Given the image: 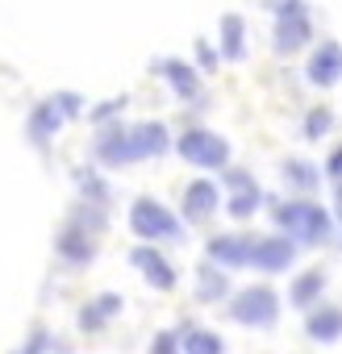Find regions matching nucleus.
Listing matches in <instances>:
<instances>
[{
    "label": "nucleus",
    "mask_w": 342,
    "mask_h": 354,
    "mask_svg": "<svg viewBox=\"0 0 342 354\" xmlns=\"http://www.w3.org/2000/svg\"><path fill=\"white\" fill-rule=\"evenodd\" d=\"M197 63H201L205 71H217V63H222V50H213L209 42H197Z\"/></svg>",
    "instance_id": "29"
},
{
    "label": "nucleus",
    "mask_w": 342,
    "mask_h": 354,
    "mask_svg": "<svg viewBox=\"0 0 342 354\" xmlns=\"http://www.w3.org/2000/svg\"><path fill=\"white\" fill-rule=\"evenodd\" d=\"M226 296H230V275H226L213 259H205V263L197 267V300L213 304V300H226Z\"/></svg>",
    "instance_id": "19"
},
{
    "label": "nucleus",
    "mask_w": 342,
    "mask_h": 354,
    "mask_svg": "<svg viewBox=\"0 0 342 354\" xmlns=\"http://www.w3.org/2000/svg\"><path fill=\"white\" fill-rule=\"evenodd\" d=\"M17 354H67V350H63V346H55V337H51V333L38 325V329L30 333V342H26Z\"/></svg>",
    "instance_id": "25"
},
{
    "label": "nucleus",
    "mask_w": 342,
    "mask_h": 354,
    "mask_svg": "<svg viewBox=\"0 0 342 354\" xmlns=\"http://www.w3.org/2000/svg\"><path fill=\"white\" fill-rule=\"evenodd\" d=\"M150 354H184V346H180V329H163V333H154Z\"/></svg>",
    "instance_id": "26"
},
{
    "label": "nucleus",
    "mask_w": 342,
    "mask_h": 354,
    "mask_svg": "<svg viewBox=\"0 0 342 354\" xmlns=\"http://www.w3.org/2000/svg\"><path fill=\"white\" fill-rule=\"evenodd\" d=\"M121 109H125V96H113V100H105V104L88 109V121H92V125H105V121H113Z\"/></svg>",
    "instance_id": "27"
},
{
    "label": "nucleus",
    "mask_w": 342,
    "mask_h": 354,
    "mask_svg": "<svg viewBox=\"0 0 342 354\" xmlns=\"http://www.w3.org/2000/svg\"><path fill=\"white\" fill-rule=\"evenodd\" d=\"M271 13H276V30H271L276 55H296L313 42V17L305 0H271Z\"/></svg>",
    "instance_id": "3"
},
{
    "label": "nucleus",
    "mask_w": 342,
    "mask_h": 354,
    "mask_svg": "<svg viewBox=\"0 0 342 354\" xmlns=\"http://www.w3.org/2000/svg\"><path fill=\"white\" fill-rule=\"evenodd\" d=\"M96 242H100L96 230H88L84 221L67 217V225H63L59 238H55V254H59L67 267H88V263L96 259Z\"/></svg>",
    "instance_id": "8"
},
{
    "label": "nucleus",
    "mask_w": 342,
    "mask_h": 354,
    "mask_svg": "<svg viewBox=\"0 0 342 354\" xmlns=\"http://www.w3.org/2000/svg\"><path fill=\"white\" fill-rule=\"evenodd\" d=\"M292 259H296V242H292L288 234H267V238H259L255 250H251V267H259V271H267V275L288 271Z\"/></svg>",
    "instance_id": "10"
},
{
    "label": "nucleus",
    "mask_w": 342,
    "mask_h": 354,
    "mask_svg": "<svg viewBox=\"0 0 342 354\" xmlns=\"http://www.w3.org/2000/svg\"><path fill=\"white\" fill-rule=\"evenodd\" d=\"M154 71L171 84L176 100H184V104H201V75H197L192 63H184V59H159Z\"/></svg>",
    "instance_id": "14"
},
{
    "label": "nucleus",
    "mask_w": 342,
    "mask_h": 354,
    "mask_svg": "<svg viewBox=\"0 0 342 354\" xmlns=\"http://www.w3.org/2000/svg\"><path fill=\"white\" fill-rule=\"evenodd\" d=\"M55 104L63 109V117H67V121L84 113V96H80V92H55Z\"/></svg>",
    "instance_id": "28"
},
{
    "label": "nucleus",
    "mask_w": 342,
    "mask_h": 354,
    "mask_svg": "<svg viewBox=\"0 0 342 354\" xmlns=\"http://www.w3.org/2000/svg\"><path fill=\"white\" fill-rule=\"evenodd\" d=\"M176 150H180L184 162H192V167H209V171L230 167V142H226L222 133H213V129H201V125L184 129L180 142H176Z\"/></svg>",
    "instance_id": "6"
},
{
    "label": "nucleus",
    "mask_w": 342,
    "mask_h": 354,
    "mask_svg": "<svg viewBox=\"0 0 342 354\" xmlns=\"http://www.w3.org/2000/svg\"><path fill=\"white\" fill-rule=\"evenodd\" d=\"M230 317L246 329H271L280 321V296L259 283V288H242L234 300H230Z\"/></svg>",
    "instance_id": "5"
},
{
    "label": "nucleus",
    "mask_w": 342,
    "mask_h": 354,
    "mask_svg": "<svg viewBox=\"0 0 342 354\" xmlns=\"http://www.w3.org/2000/svg\"><path fill=\"white\" fill-rule=\"evenodd\" d=\"M321 292H325V271H321V267H309V271H300V275L292 279V288H288V304L309 313V308L321 300Z\"/></svg>",
    "instance_id": "18"
},
{
    "label": "nucleus",
    "mask_w": 342,
    "mask_h": 354,
    "mask_svg": "<svg viewBox=\"0 0 342 354\" xmlns=\"http://www.w3.org/2000/svg\"><path fill=\"white\" fill-rule=\"evenodd\" d=\"M321 171L330 175L334 184H342V146H334V150H330V158H325V167H321Z\"/></svg>",
    "instance_id": "30"
},
{
    "label": "nucleus",
    "mask_w": 342,
    "mask_h": 354,
    "mask_svg": "<svg viewBox=\"0 0 342 354\" xmlns=\"http://www.w3.org/2000/svg\"><path fill=\"white\" fill-rule=\"evenodd\" d=\"M75 184H80V196H84L88 205L109 209V184L100 180V175H96L92 167H80V171H75Z\"/></svg>",
    "instance_id": "23"
},
{
    "label": "nucleus",
    "mask_w": 342,
    "mask_h": 354,
    "mask_svg": "<svg viewBox=\"0 0 342 354\" xmlns=\"http://www.w3.org/2000/svg\"><path fill=\"white\" fill-rule=\"evenodd\" d=\"M129 263L138 267V275L150 283V288H159V292H171V288H176V267H171L159 250H154V242H142V246H134L129 250Z\"/></svg>",
    "instance_id": "9"
},
{
    "label": "nucleus",
    "mask_w": 342,
    "mask_h": 354,
    "mask_svg": "<svg viewBox=\"0 0 342 354\" xmlns=\"http://www.w3.org/2000/svg\"><path fill=\"white\" fill-rule=\"evenodd\" d=\"M92 150L105 167H129L142 158H163L171 150V133L159 121H138V125H109L105 121Z\"/></svg>",
    "instance_id": "1"
},
{
    "label": "nucleus",
    "mask_w": 342,
    "mask_h": 354,
    "mask_svg": "<svg viewBox=\"0 0 342 354\" xmlns=\"http://www.w3.org/2000/svg\"><path fill=\"white\" fill-rule=\"evenodd\" d=\"M305 333L313 337V342H321V346H330V342H338L342 337V308H334V304H313L309 308V321H305Z\"/></svg>",
    "instance_id": "17"
},
{
    "label": "nucleus",
    "mask_w": 342,
    "mask_h": 354,
    "mask_svg": "<svg viewBox=\"0 0 342 354\" xmlns=\"http://www.w3.org/2000/svg\"><path fill=\"white\" fill-rule=\"evenodd\" d=\"M217 209H222V192H217L213 180H197V184H188V192H184V217H188V225L209 221Z\"/></svg>",
    "instance_id": "15"
},
{
    "label": "nucleus",
    "mask_w": 342,
    "mask_h": 354,
    "mask_svg": "<svg viewBox=\"0 0 342 354\" xmlns=\"http://www.w3.org/2000/svg\"><path fill=\"white\" fill-rule=\"evenodd\" d=\"M121 304H125V300H121L117 292H100L96 300H88V304L80 308V329H84V333H96V329H105V325H109V321L121 313Z\"/></svg>",
    "instance_id": "16"
},
{
    "label": "nucleus",
    "mask_w": 342,
    "mask_h": 354,
    "mask_svg": "<svg viewBox=\"0 0 342 354\" xmlns=\"http://www.w3.org/2000/svg\"><path fill=\"white\" fill-rule=\"evenodd\" d=\"M180 346H184V354H226V342L209 329H197V325L180 329Z\"/></svg>",
    "instance_id": "21"
},
{
    "label": "nucleus",
    "mask_w": 342,
    "mask_h": 354,
    "mask_svg": "<svg viewBox=\"0 0 342 354\" xmlns=\"http://www.w3.org/2000/svg\"><path fill=\"white\" fill-rule=\"evenodd\" d=\"M63 109L55 104V96H46V100H38L34 109H30V117H26V138H30V146H38V150H46L51 146V138L63 129Z\"/></svg>",
    "instance_id": "12"
},
{
    "label": "nucleus",
    "mask_w": 342,
    "mask_h": 354,
    "mask_svg": "<svg viewBox=\"0 0 342 354\" xmlns=\"http://www.w3.org/2000/svg\"><path fill=\"white\" fill-rule=\"evenodd\" d=\"M129 230L142 238V242H180V221L171 209H163L159 201L150 196H138L129 205Z\"/></svg>",
    "instance_id": "4"
},
{
    "label": "nucleus",
    "mask_w": 342,
    "mask_h": 354,
    "mask_svg": "<svg viewBox=\"0 0 342 354\" xmlns=\"http://www.w3.org/2000/svg\"><path fill=\"white\" fill-rule=\"evenodd\" d=\"M222 180H226V188H230V196H226V213H230L234 221L255 217V209L263 205V188L255 184V175L242 171V167H222Z\"/></svg>",
    "instance_id": "7"
},
{
    "label": "nucleus",
    "mask_w": 342,
    "mask_h": 354,
    "mask_svg": "<svg viewBox=\"0 0 342 354\" xmlns=\"http://www.w3.org/2000/svg\"><path fill=\"white\" fill-rule=\"evenodd\" d=\"M280 171H284V180H288L292 188H300V192H313V188L321 184V171H317L313 162H305V158H288Z\"/></svg>",
    "instance_id": "22"
},
{
    "label": "nucleus",
    "mask_w": 342,
    "mask_h": 354,
    "mask_svg": "<svg viewBox=\"0 0 342 354\" xmlns=\"http://www.w3.org/2000/svg\"><path fill=\"white\" fill-rule=\"evenodd\" d=\"M271 217L296 246H325L334 238V217L317 201H284L271 209Z\"/></svg>",
    "instance_id": "2"
},
{
    "label": "nucleus",
    "mask_w": 342,
    "mask_h": 354,
    "mask_svg": "<svg viewBox=\"0 0 342 354\" xmlns=\"http://www.w3.org/2000/svg\"><path fill=\"white\" fill-rule=\"evenodd\" d=\"M305 80L313 88H334L342 80V46L334 38H325L321 46H313V55L305 63Z\"/></svg>",
    "instance_id": "11"
},
{
    "label": "nucleus",
    "mask_w": 342,
    "mask_h": 354,
    "mask_svg": "<svg viewBox=\"0 0 342 354\" xmlns=\"http://www.w3.org/2000/svg\"><path fill=\"white\" fill-rule=\"evenodd\" d=\"M251 250H255V238H246V234H217V238H209L205 259H213L226 271H238V267H251Z\"/></svg>",
    "instance_id": "13"
},
{
    "label": "nucleus",
    "mask_w": 342,
    "mask_h": 354,
    "mask_svg": "<svg viewBox=\"0 0 342 354\" xmlns=\"http://www.w3.org/2000/svg\"><path fill=\"white\" fill-rule=\"evenodd\" d=\"M222 59L226 63H242L246 59V21L238 13L222 17Z\"/></svg>",
    "instance_id": "20"
},
{
    "label": "nucleus",
    "mask_w": 342,
    "mask_h": 354,
    "mask_svg": "<svg viewBox=\"0 0 342 354\" xmlns=\"http://www.w3.org/2000/svg\"><path fill=\"white\" fill-rule=\"evenodd\" d=\"M330 129H334V113H330L325 104H317V109L305 113V138H309V142H321Z\"/></svg>",
    "instance_id": "24"
},
{
    "label": "nucleus",
    "mask_w": 342,
    "mask_h": 354,
    "mask_svg": "<svg viewBox=\"0 0 342 354\" xmlns=\"http://www.w3.org/2000/svg\"><path fill=\"white\" fill-rule=\"evenodd\" d=\"M334 213H338V230H342V184H334Z\"/></svg>",
    "instance_id": "31"
}]
</instances>
